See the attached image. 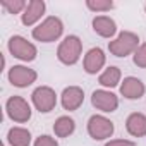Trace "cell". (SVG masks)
<instances>
[{"mask_svg":"<svg viewBox=\"0 0 146 146\" xmlns=\"http://www.w3.org/2000/svg\"><path fill=\"white\" fill-rule=\"evenodd\" d=\"M81 52H83V41L79 40V36L69 35L60 41L57 48V58L64 65H74L81 58Z\"/></svg>","mask_w":146,"mask_h":146,"instance_id":"6da1fadb","label":"cell"},{"mask_svg":"<svg viewBox=\"0 0 146 146\" xmlns=\"http://www.w3.org/2000/svg\"><path fill=\"white\" fill-rule=\"evenodd\" d=\"M62 33H64L62 21L55 16H50L33 29V38L41 43H52V41L58 40L62 36Z\"/></svg>","mask_w":146,"mask_h":146,"instance_id":"7a4b0ae2","label":"cell"},{"mask_svg":"<svg viewBox=\"0 0 146 146\" xmlns=\"http://www.w3.org/2000/svg\"><path fill=\"white\" fill-rule=\"evenodd\" d=\"M139 36L132 31H122L115 40L108 43V50L115 57H127L134 53L139 46Z\"/></svg>","mask_w":146,"mask_h":146,"instance_id":"3957f363","label":"cell"},{"mask_svg":"<svg viewBox=\"0 0 146 146\" xmlns=\"http://www.w3.org/2000/svg\"><path fill=\"white\" fill-rule=\"evenodd\" d=\"M7 46H9V52H11L16 58H19V60H23V62H31V60H35L36 55H38L36 46H35L31 41H28L26 38L17 36V35L9 40Z\"/></svg>","mask_w":146,"mask_h":146,"instance_id":"277c9868","label":"cell"},{"mask_svg":"<svg viewBox=\"0 0 146 146\" xmlns=\"http://www.w3.org/2000/svg\"><path fill=\"white\" fill-rule=\"evenodd\" d=\"M5 110L9 119L17 124H24L31 119V107L23 96H17V95L11 96L5 103Z\"/></svg>","mask_w":146,"mask_h":146,"instance_id":"5b68a950","label":"cell"},{"mask_svg":"<svg viewBox=\"0 0 146 146\" xmlns=\"http://www.w3.org/2000/svg\"><path fill=\"white\" fill-rule=\"evenodd\" d=\"M113 131H115L113 122L103 115H91L88 120V134L95 141H103V139L112 137Z\"/></svg>","mask_w":146,"mask_h":146,"instance_id":"8992f818","label":"cell"},{"mask_svg":"<svg viewBox=\"0 0 146 146\" xmlns=\"http://www.w3.org/2000/svg\"><path fill=\"white\" fill-rule=\"evenodd\" d=\"M31 102H33L35 108L40 113H48L57 105V95H55V91L50 86H40V88H36L33 91Z\"/></svg>","mask_w":146,"mask_h":146,"instance_id":"52a82bcc","label":"cell"},{"mask_svg":"<svg viewBox=\"0 0 146 146\" xmlns=\"http://www.w3.org/2000/svg\"><path fill=\"white\" fill-rule=\"evenodd\" d=\"M36 78H38L36 70L24 65H14L9 69V81L16 88H28L36 81Z\"/></svg>","mask_w":146,"mask_h":146,"instance_id":"ba28073f","label":"cell"},{"mask_svg":"<svg viewBox=\"0 0 146 146\" xmlns=\"http://www.w3.org/2000/svg\"><path fill=\"white\" fill-rule=\"evenodd\" d=\"M91 103L95 108L105 112V113H110V112H115L117 107H119V98L117 95H113L112 91H107V90H96L93 91L91 95Z\"/></svg>","mask_w":146,"mask_h":146,"instance_id":"9c48e42d","label":"cell"},{"mask_svg":"<svg viewBox=\"0 0 146 146\" xmlns=\"http://www.w3.org/2000/svg\"><path fill=\"white\" fill-rule=\"evenodd\" d=\"M83 102H84V91L79 86H69V88H65L62 91L60 103H62L64 110L74 112L83 105Z\"/></svg>","mask_w":146,"mask_h":146,"instance_id":"30bf717a","label":"cell"},{"mask_svg":"<svg viewBox=\"0 0 146 146\" xmlns=\"http://www.w3.org/2000/svg\"><path fill=\"white\" fill-rule=\"evenodd\" d=\"M144 91H146V88H144L143 81L134 76L124 78V81L120 84V95L127 100H139V98H143Z\"/></svg>","mask_w":146,"mask_h":146,"instance_id":"8fae6325","label":"cell"},{"mask_svg":"<svg viewBox=\"0 0 146 146\" xmlns=\"http://www.w3.org/2000/svg\"><path fill=\"white\" fill-rule=\"evenodd\" d=\"M105 62H107L105 52L96 46V48H91V50L84 55L83 65H84V70L88 72V74H96V72H100V70L103 69Z\"/></svg>","mask_w":146,"mask_h":146,"instance_id":"7c38bea8","label":"cell"},{"mask_svg":"<svg viewBox=\"0 0 146 146\" xmlns=\"http://www.w3.org/2000/svg\"><path fill=\"white\" fill-rule=\"evenodd\" d=\"M45 7L46 5H45L43 0H31V2H28V7L24 9L23 17H21L23 24L24 26H33L35 23H38L41 19L43 12H45Z\"/></svg>","mask_w":146,"mask_h":146,"instance_id":"4fadbf2b","label":"cell"},{"mask_svg":"<svg viewBox=\"0 0 146 146\" xmlns=\"http://www.w3.org/2000/svg\"><path fill=\"white\" fill-rule=\"evenodd\" d=\"M125 129L134 137L146 136V115L144 113H139V112L131 113L127 117V120H125Z\"/></svg>","mask_w":146,"mask_h":146,"instance_id":"5bb4252c","label":"cell"},{"mask_svg":"<svg viewBox=\"0 0 146 146\" xmlns=\"http://www.w3.org/2000/svg\"><path fill=\"white\" fill-rule=\"evenodd\" d=\"M93 29L102 38H112L117 33V24L108 16H96L93 19Z\"/></svg>","mask_w":146,"mask_h":146,"instance_id":"9a60e30c","label":"cell"},{"mask_svg":"<svg viewBox=\"0 0 146 146\" xmlns=\"http://www.w3.org/2000/svg\"><path fill=\"white\" fill-rule=\"evenodd\" d=\"M7 141L11 146H29L31 144V132L24 127H12L7 132Z\"/></svg>","mask_w":146,"mask_h":146,"instance_id":"2e32d148","label":"cell"},{"mask_svg":"<svg viewBox=\"0 0 146 146\" xmlns=\"http://www.w3.org/2000/svg\"><path fill=\"white\" fill-rule=\"evenodd\" d=\"M76 131V122L74 119H70L69 115H62L55 120L53 124V132L57 137H69L72 132Z\"/></svg>","mask_w":146,"mask_h":146,"instance_id":"e0dca14e","label":"cell"},{"mask_svg":"<svg viewBox=\"0 0 146 146\" xmlns=\"http://www.w3.org/2000/svg\"><path fill=\"white\" fill-rule=\"evenodd\" d=\"M120 69L119 67H115V65H110V67H107L102 74H100V78H98V83L103 86V88H115L119 83H120Z\"/></svg>","mask_w":146,"mask_h":146,"instance_id":"ac0fdd59","label":"cell"},{"mask_svg":"<svg viewBox=\"0 0 146 146\" xmlns=\"http://www.w3.org/2000/svg\"><path fill=\"white\" fill-rule=\"evenodd\" d=\"M0 5H2L9 14H19L21 11H24L28 7V4L24 0H2Z\"/></svg>","mask_w":146,"mask_h":146,"instance_id":"d6986e66","label":"cell"},{"mask_svg":"<svg viewBox=\"0 0 146 146\" xmlns=\"http://www.w3.org/2000/svg\"><path fill=\"white\" fill-rule=\"evenodd\" d=\"M86 7L93 12H107L113 9V2H110V0H86Z\"/></svg>","mask_w":146,"mask_h":146,"instance_id":"ffe728a7","label":"cell"},{"mask_svg":"<svg viewBox=\"0 0 146 146\" xmlns=\"http://www.w3.org/2000/svg\"><path fill=\"white\" fill-rule=\"evenodd\" d=\"M132 62H134V65H137L141 69H146V43L139 45V48L134 52Z\"/></svg>","mask_w":146,"mask_h":146,"instance_id":"44dd1931","label":"cell"},{"mask_svg":"<svg viewBox=\"0 0 146 146\" xmlns=\"http://www.w3.org/2000/svg\"><path fill=\"white\" fill-rule=\"evenodd\" d=\"M33 146H58V143H57V139H55V137L43 134V136L36 137V141H35V144H33Z\"/></svg>","mask_w":146,"mask_h":146,"instance_id":"7402d4cb","label":"cell"},{"mask_svg":"<svg viewBox=\"0 0 146 146\" xmlns=\"http://www.w3.org/2000/svg\"><path fill=\"white\" fill-rule=\"evenodd\" d=\"M105 146H136V144L134 141H129V139H112Z\"/></svg>","mask_w":146,"mask_h":146,"instance_id":"603a6c76","label":"cell"},{"mask_svg":"<svg viewBox=\"0 0 146 146\" xmlns=\"http://www.w3.org/2000/svg\"><path fill=\"white\" fill-rule=\"evenodd\" d=\"M144 11H146V4H144Z\"/></svg>","mask_w":146,"mask_h":146,"instance_id":"cb8c5ba5","label":"cell"}]
</instances>
